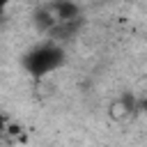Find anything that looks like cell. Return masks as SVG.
I'll return each mask as SVG.
<instances>
[{
	"label": "cell",
	"instance_id": "cell-1",
	"mask_svg": "<svg viewBox=\"0 0 147 147\" xmlns=\"http://www.w3.org/2000/svg\"><path fill=\"white\" fill-rule=\"evenodd\" d=\"M64 64V51L57 44H41L23 55V67L30 76H46Z\"/></svg>",
	"mask_w": 147,
	"mask_h": 147
},
{
	"label": "cell",
	"instance_id": "cell-2",
	"mask_svg": "<svg viewBox=\"0 0 147 147\" xmlns=\"http://www.w3.org/2000/svg\"><path fill=\"white\" fill-rule=\"evenodd\" d=\"M51 11V16L55 18V23H64V21H76L80 18V9L74 2H55L51 7H46Z\"/></svg>",
	"mask_w": 147,
	"mask_h": 147
},
{
	"label": "cell",
	"instance_id": "cell-3",
	"mask_svg": "<svg viewBox=\"0 0 147 147\" xmlns=\"http://www.w3.org/2000/svg\"><path fill=\"white\" fill-rule=\"evenodd\" d=\"M83 25V18H76V21H64V23H55L53 28H51V37L53 39H69V37H74L76 32H78V28Z\"/></svg>",
	"mask_w": 147,
	"mask_h": 147
},
{
	"label": "cell",
	"instance_id": "cell-4",
	"mask_svg": "<svg viewBox=\"0 0 147 147\" xmlns=\"http://www.w3.org/2000/svg\"><path fill=\"white\" fill-rule=\"evenodd\" d=\"M5 126H7V117H5V115H0V133L5 131Z\"/></svg>",
	"mask_w": 147,
	"mask_h": 147
},
{
	"label": "cell",
	"instance_id": "cell-5",
	"mask_svg": "<svg viewBox=\"0 0 147 147\" xmlns=\"http://www.w3.org/2000/svg\"><path fill=\"white\" fill-rule=\"evenodd\" d=\"M138 108H140V110H145V113H147V99H142V101H138Z\"/></svg>",
	"mask_w": 147,
	"mask_h": 147
},
{
	"label": "cell",
	"instance_id": "cell-6",
	"mask_svg": "<svg viewBox=\"0 0 147 147\" xmlns=\"http://www.w3.org/2000/svg\"><path fill=\"white\" fill-rule=\"evenodd\" d=\"M5 7H7V5H5V2H2V0H0V16H2V14H5Z\"/></svg>",
	"mask_w": 147,
	"mask_h": 147
}]
</instances>
